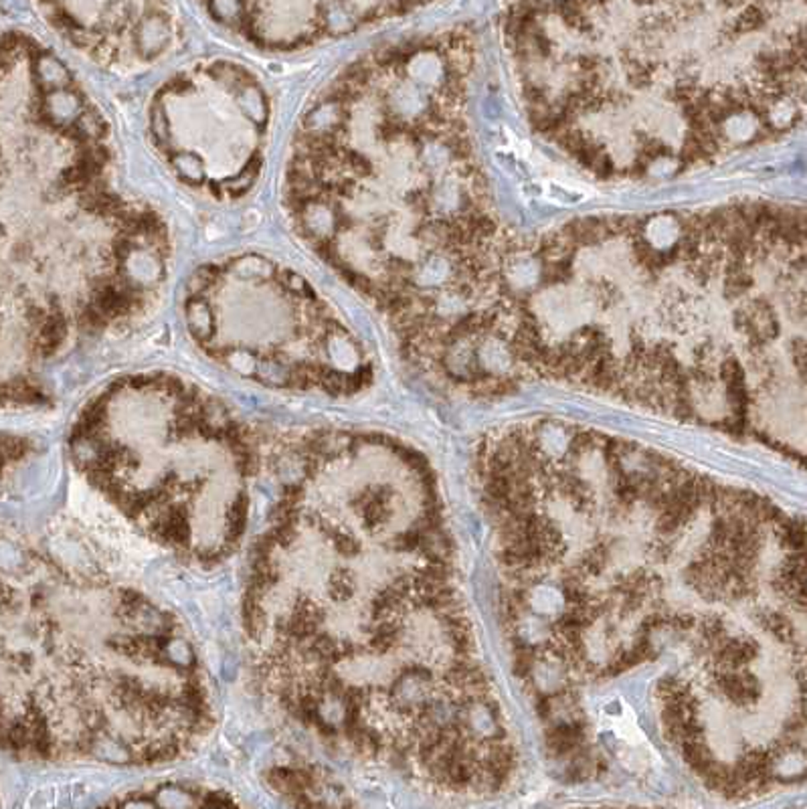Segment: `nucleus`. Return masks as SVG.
<instances>
[{
  "mask_svg": "<svg viewBox=\"0 0 807 809\" xmlns=\"http://www.w3.org/2000/svg\"><path fill=\"white\" fill-rule=\"evenodd\" d=\"M436 480L399 441L320 431L292 451L243 593L263 690L312 734L397 765L465 662Z\"/></svg>",
  "mask_w": 807,
  "mask_h": 809,
  "instance_id": "nucleus-1",
  "label": "nucleus"
},
{
  "mask_svg": "<svg viewBox=\"0 0 807 809\" xmlns=\"http://www.w3.org/2000/svg\"><path fill=\"white\" fill-rule=\"evenodd\" d=\"M69 455L103 500L182 561L213 566L241 549L257 445L191 381L160 371L112 381L75 417Z\"/></svg>",
  "mask_w": 807,
  "mask_h": 809,
  "instance_id": "nucleus-2",
  "label": "nucleus"
},
{
  "mask_svg": "<svg viewBox=\"0 0 807 809\" xmlns=\"http://www.w3.org/2000/svg\"><path fill=\"white\" fill-rule=\"evenodd\" d=\"M182 310L192 342L249 383L330 397L371 385V362L344 322L278 259L241 253L201 265Z\"/></svg>",
  "mask_w": 807,
  "mask_h": 809,
  "instance_id": "nucleus-3",
  "label": "nucleus"
},
{
  "mask_svg": "<svg viewBox=\"0 0 807 809\" xmlns=\"http://www.w3.org/2000/svg\"><path fill=\"white\" fill-rule=\"evenodd\" d=\"M271 100L263 83L231 59H206L154 91L148 132L156 154L189 189L215 201L255 186L268 150Z\"/></svg>",
  "mask_w": 807,
  "mask_h": 809,
  "instance_id": "nucleus-4",
  "label": "nucleus"
},
{
  "mask_svg": "<svg viewBox=\"0 0 807 809\" xmlns=\"http://www.w3.org/2000/svg\"><path fill=\"white\" fill-rule=\"evenodd\" d=\"M65 39L103 67L152 63L172 47L176 18L167 4L91 2L41 9Z\"/></svg>",
  "mask_w": 807,
  "mask_h": 809,
  "instance_id": "nucleus-5",
  "label": "nucleus"
},
{
  "mask_svg": "<svg viewBox=\"0 0 807 809\" xmlns=\"http://www.w3.org/2000/svg\"><path fill=\"white\" fill-rule=\"evenodd\" d=\"M205 11L221 26L263 51L292 53L386 16L407 11L403 4L342 2H213Z\"/></svg>",
  "mask_w": 807,
  "mask_h": 809,
  "instance_id": "nucleus-6",
  "label": "nucleus"
},
{
  "mask_svg": "<svg viewBox=\"0 0 807 809\" xmlns=\"http://www.w3.org/2000/svg\"><path fill=\"white\" fill-rule=\"evenodd\" d=\"M676 465H678V463H676ZM676 465H674V467H676ZM674 467H672V470H674ZM672 470H670V472H672ZM670 472H668V474H670ZM668 474H666V475H668ZM666 475H664V477H666ZM664 477H662V480H664ZM662 480H660V482H662ZM660 482H658V484H660ZM658 484H655V486H658ZM655 486H653V488H655ZM653 488H652V490H653ZM652 490H650V492H652ZM650 492H648V494H650ZM648 494H645V496H648ZM643 500H645V498H643Z\"/></svg>",
  "mask_w": 807,
  "mask_h": 809,
  "instance_id": "nucleus-7",
  "label": "nucleus"
}]
</instances>
